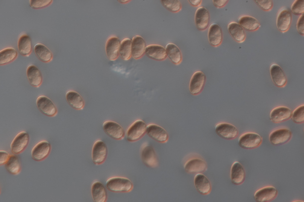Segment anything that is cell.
Listing matches in <instances>:
<instances>
[{
    "mask_svg": "<svg viewBox=\"0 0 304 202\" xmlns=\"http://www.w3.org/2000/svg\"><path fill=\"white\" fill-rule=\"evenodd\" d=\"M119 56L124 61H128L132 58V39L125 38L121 41Z\"/></svg>",
    "mask_w": 304,
    "mask_h": 202,
    "instance_id": "36",
    "label": "cell"
},
{
    "mask_svg": "<svg viewBox=\"0 0 304 202\" xmlns=\"http://www.w3.org/2000/svg\"><path fill=\"white\" fill-rule=\"evenodd\" d=\"M245 31L254 32L261 27L259 20L250 16H242L238 19V22Z\"/></svg>",
    "mask_w": 304,
    "mask_h": 202,
    "instance_id": "32",
    "label": "cell"
},
{
    "mask_svg": "<svg viewBox=\"0 0 304 202\" xmlns=\"http://www.w3.org/2000/svg\"><path fill=\"white\" fill-rule=\"evenodd\" d=\"M66 99L67 103H69L73 109L81 110L84 109L85 106L84 100L79 93L75 91L70 90L66 93Z\"/></svg>",
    "mask_w": 304,
    "mask_h": 202,
    "instance_id": "29",
    "label": "cell"
},
{
    "mask_svg": "<svg viewBox=\"0 0 304 202\" xmlns=\"http://www.w3.org/2000/svg\"><path fill=\"white\" fill-rule=\"evenodd\" d=\"M107 189L116 193H128L133 189L132 181L127 178L114 177L109 178L105 184Z\"/></svg>",
    "mask_w": 304,
    "mask_h": 202,
    "instance_id": "1",
    "label": "cell"
},
{
    "mask_svg": "<svg viewBox=\"0 0 304 202\" xmlns=\"http://www.w3.org/2000/svg\"><path fill=\"white\" fill-rule=\"evenodd\" d=\"M291 119L295 124H303L304 123V104L297 108L292 114Z\"/></svg>",
    "mask_w": 304,
    "mask_h": 202,
    "instance_id": "38",
    "label": "cell"
},
{
    "mask_svg": "<svg viewBox=\"0 0 304 202\" xmlns=\"http://www.w3.org/2000/svg\"><path fill=\"white\" fill-rule=\"evenodd\" d=\"M108 156V147L106 143L102 140H98L93 146L92 159L95 165L104 164Z\"/></svg>",
    "mask_w": 304,
    "mask_h": 202,
    "instance_id": "4",
    "label": "cell"
},
{
    "mask_svg": "<svg viewBox=\"0 0 304 202\" xmlns=\"http://www.w3.org/2000/svg\"><path fill=\"white\" fill-rule=\"evenodd\" d=\"M121 43L120 39L116 36H111L107 40L105 45V52L110 61H114L118 59Z\"/></svg>",
    "mask_w": 304,
    "mask_h": 202,
    "instance_id": "15",
    "label": "cell"
},
{
    "mask_svg": "<svg viewBox=\"0 0 304 202\" xmlns=\"http://www.w3.org/2000/svg\"><path fill=\"white\" fill-rule=\"evenodd\" d=\"M190 5L192 7H197L202 3V0H188Z\"/></svg>",
    "mask_w": 304,
    "mask_h": 202,
    "instance_id": "45",
    "label": "cell"
},
{
    "mask_svg": "<svg viewBox=\"0 0 304 202\" xmlns=\"http://www.w3.org/2000/svg\"><path fill=\"white\" fill-rule=\"evenodd\" d=\"M292 20V12L286 8H283L279 11L276 19L277 29L282 33H286L289 30Z\"/></svg>",
    "mask_w": 304,
    "mask_h": 202,
    "instance_id": "13",
    "label": "cell"
},
{
    "mask_svg": "<svg viewBox=\"0 0 304 202\" xmlns=\"http://www.w3.org/2000/svg\"><path fill=\"white\" fill-rule=\"evenodd\" d=\"M263 142V137L255 133H245L239 137L238 144L245 149H253L259 147Z\"/></svg>",
    "mask_w": 304,
    "mask_h": 202,
    "instance_id": "3",
    "label": "cell"
},
{
    "mask_svg": "<svg viewBox=\"0 0 304 202\" xmlns=\"http://www.w3.org/2000/svg\"><path fill=\"white\" fill-rule=\"evenodd\" d=\"M215 133L218 136L227 140L234 139L239 135L237 128L229 123H219L215 127Z\"/></svg>",
    "mask_w": 304,
    "mask_h": 202,
    "instance_id": "9",
    "label": "cell"
},
{
    "mask_svg": "<svg viewBox=\"0 0 304 202\" xmlns=\"http://www.w3.org/2000/svg\"><path fill=\"white\" fill-rule=\"evenodd\" d=\"M245 171L240 163L236 162L230 169V180L235 185H241L245 180Z\"/></svg>",
    "mask_w": 304,
    "mask_h": 202,
    "instance_id": "24",
    "label": "cell"
},
{
    "mask_svg": "<svg viewBox=\"0 0 304 202\" xmlns=\"http://www.w3.org/2000/svg\"><path fill=\"white\" fill-rule=\"evenodd\" d=\"M34 50L35 55L41 62L49 63L53 60V54L52 52L43 44H36Z\"/></svg>",
    "mask_w": 304,
    "mask_h": 202,
    "instance_id": "31",
    "label": "cell"
},
{
    "mask_svg": "<svg viewBox=\"0 0 304 202\" xmlns=\"http://www.w3.org/2000/svg\"><path fill=\"white\" fill-rule=\"evenodd\" d=\"M165 48L168 57L171 62L175 65H180L183 61V55L178 46L173 43H169Z\"/></svg>",
    "mask_w": 304,
    "mask_h": 202,
    "instance_id": "33",
    "label": "cell"
},
{
    "mask_svg": "<svg viewBox=\"0 0 304 202\" xmlns=\"http://www.w3.org/2000/svg\"><path fill=\"white\" fill-rule=\"evenodd\" d=\"M4 166L7 172L11 174L17 175L21 171V163L17 155H10L9 159Z\"/></svg>",
    "mask_w": 304,
    "mask_h": 202,
    "instance_id": "35",
    "label": "cell"
},
{
    "mask_svg": "<svg viewBox=\"0 0 304 202\" xmlns=\"http://www.w3.org/2000/svg\"><path fill=\"white\" fill-rule=\"evenodd\" d=\"M131 1H132V0H118V1L119 2V3L122 4L128 3V2H130Z\"/></svg>",
    "mask_w": 304,
    "mask_h": 202,
    "instance_id": "46",
    "label": "cell"
},
{
    "mask_svg": "<svg viewBox=\"0 0 304 202\" xmlns=\"http://www.w3.org/2000/svg\"><path fill=\"white\" fill-rule=\"evenodd\" d=\"M146 55L152 60L157 61H163L168 58L166 48L162 45L157 44H151L146 48Z\"/></svg>",
    "mask_w": 304,
    "mask_h": 202,
    "instance_id": "20",
    "label": "cell"
},
{
    "mask_svg": "<svg viewBox=\"0 0 304 202\" xmlns=\"http://www.w3.org/2000/svg\"><path fill=\"white\" fill-rule=\"evenodd\" d=\"M292 133L290 130L286 128L279 129L274 131L270 134V142L274 146L285 144L292 138Z\"/></svg>",
    "mask_w": 304,
    "mask_h": 202,
    "instance_id": "12",
    "label": "cell"
},
{
    "mask_svg": "<svg viewBox=\"0 0 304 202\" xmlns=\"http://www.w3.org/2000/svg\"><path fill=\"white\" fill-rule=\"evenodd\" d=\"M107 190L106 186H105L100 181H95L91 187V193L93 201L106 202L108 200Z\"/></svg>",
    "mask_w": 304,
    "mask_h": 202,
    "instance_id": "27",
    "label": "cell"
},
{
    "mask_svg": "<svg viewBox=\"0 0 304 202\" xmlns=\"http://www.w3.org/2000/svg\"><path fill=\"white\" fill-rule=\"evenodd\" d=\"M207 168V163L200 158H194L190 160L184 166V169L189 174L202 173Z\"/></svg>",
    "mask_w": 304,
    "mask_h": 202,
    "instance_id": "22",
    "label": "cell"
},
{
    "mask_svg": "<svg viewBox=\"0 0 304 202\" xmlns=\"http://www.w3.org/2000/svg\"></svg>",
    "mask_w": 304,
    "mask_h": 202,
    "instance_id": "47",
    "label": "cell"
},
{
    "mask_svg": "<svg viewBox=\"0 0 304 202\" xmlns=\"http://www.w3.org/2000/svg\"><path fill=\"white\" fill-rule=\"evenodd\" d=\"M147 127L148 125L143 120H137L128 128L125 134V138L130 142L138 141L145 135Z\"/></svg>",
    "mask_w": 304,
    "mask_h": 202,
    "instance_id": "2",
    "label": "cell"
},
{
    "mask_svg": "<svg viewBox=\"0 0 304 202\" xmlns=\"http://www.w3.org/2000/svg\"><path fill=\"white\" fill-rule=\"evenodd\" d=\"M270 74L273 83L277 87L283 88L286 86L288 79L281 67L273 64L270 68Z\"/></svg>",
    "mask_w": 304,
    "mask_h": 202,
    "instance_id": "19",
    "label": "cell"
},
{
    "mask_svg": "<svg viewBox=\"0 0 304 202\" xmlns=\"http://www.w3.org/2000/svg\"><path fill=\"white\" fill-rule=\"evenodd\" d=\"M146 134L156 142L159 143H166L169 139V135L164 128L156 124L148 125Z\"/></svg>",
    "mask_w": 304,
    "mask_h": 202,
    "instance_id": "16",
    "label": "cell"
},
{
    "mask_svg": "<svg viewBox=\"0 0 304 202\" xmlns=\"http://www.w3.org/2000/svg\"><path fill=\"white\" fill-rule=\"evenodd\" d=\"M146 43L142 36H134L132 39V58L134 60L142 58L146 54Z\"/></svg>",
    "mask_w": 304,
    "mask_h": 202,
    "instance_id": "25",
    "label": "cell"
},
{
    "mask_svg": "<svg viewBox=\"0 0 304 202\" xmlns=\"http://www.w3.org/2000/svg\"><path fill=\"white\" fill-rule=\"evenodd\" d=\"M228 31L236 42L242 43L246 39V34L242 26L237 22H232L228 25Z\"/></svg>",
    "mask_w": 304,
    "mask_h": 202,
    "instance_id": "28",
    "label": "cell"
},
{
    "mask_svg": "<svg viewBox=\"0 0 304 202\" xmlns=\"http://www.w3.org/2000/svg\"><path fill=\"white\" fill-rule=\"evenodd\" d=\"M103 130L108 136L113 139L120 140L125 136V132L120 125L115 122L108 121L104 123Z\"/></svg>",
    "mask_w": 304,
    "mask_h": 202,
    "instance_id": "7",
    "label": "cell"
},
{
    "mask_svg": "<svg viewBox=\"0 0 304 202\" xmlns=\"http://www.w3.org/2000/svg\"><path fill=\"white\" fill-rule=\"evenodd\" d=\"M206 82V76L202 71L194 73L190 81L189 91L192 96H197L202 92Z\"/></svg>",
    "mask_w": 304,
    "mask_h": 202,
    "instance_id": "6",
    "label": "cell"
},
{
    "mask_svg": "<svg viewBox=\"0 0 304 202\" xmlns=\"http://www.w3.org/2000/svg\"><path fill=\"white\" fill-rule=\"evenodd\" d=\"M10 157V155L7 151H0V166L5 165L9 159Z\"/></svg>",
    "mask_w": 304,
    "mask_h": 202,
    "instance_id": "43",
    "label": "cell"
},
{
    "mask_svg": "<svg viewBox=\"0 0 304 202\" xmlns=\"http://www.w3.org/2000/svg\"><path fill=\"white\" fill-rule=\"evenodd\" d=\"M37 106L38 110L43 115L48 116L54 117L57 115L58 110L51 100L45 96L38 97L37 99Z\"/></svg>",
    "mask_w": 304,
    "mask_h": 202,
    "instance_id": "5",
    "label": "cell"
},
{
    "mask_svg": "<svg viewBox=\"0 0 304 202\" xmlns=\"http://www.w3.org/2000/svg\"><path fill=\"white\" fill-rule=\"evenodd\" d=\"M278 195V191L273 186H267L260 189L255 193L254 197L257 202H270Z\"/></svg>",
    "mask_w": 304,
    "mask_h": 202,
    "instance_id": "18",
    "label": "cell"
},
{
    "mask_svg": "<svg viewBox=\"0 0 304 202\" xmlns=\"http://www.w3.org/2000/svg\"><path fill=\"white\" fill-rule=\"evenodd\" d=\"M18 57V52L13 48H7L0 51V66H5L13 62Z\"/></svg>",
    "mask_w": 304,
    "mask_h": 202,
    "instance_id": "34",
    "label": "cell"
},
{
    "mask_svg": "<svg viewBox=\"0 0 304 202\" xmlns=\"http://www.w3.org/2000/svg\"><path fill=\"white\" fill-rule=\"evenodd\" d=\"M291 11L295 16H301L304 13V0H295L292 4Z\"/></svg>",
    "mask_w": 304,
    "mask_h": 202,
    "instance_id": "40",
    "label": "cell"
},
{
    "mask_svg": "<svg viewBox=\"0 0 304 202\" xmlns=\"http://www.w3.org/2000/svg\"><path fill=\"white\" fill-rule=\"evenodd\" d=\"M229 0H212L214 6L218 8H222L225 6Z\"/></svg>",
    "mask_w": 304,
    "mask_h": 202,
    "instance_id": "44",
    "label": "cell"
},
{
    "mask_svg": "<svg viewBox=\"0 0 304 202\" xmlns=\"http://www.w3.org/2000/svg\"><path fill=\"white\" fill-rule=\"evenodd\" d=\"M256 4L265 11H269L272 10L273 7V0H254Z\"/></svg>",
    "mask_w": 304,
    "mask_h": 202,
    "instance_id": "41",
    "label": "cell"
},
{
    "mask_svg": "<svg viewBox=\"0 0 304 202\" xmlns=\"http://www.w3.org/2000/svg\"><path fill=\"white\" fill-rule=\"evenodd\" d=\"M297 30L301 36H304V13L301 15L297 23Z\"/></svg>",
    "mask_w": 304,
    "mask_h": 202,
    "instance_id": "42",
    "label": "cell"
},
{
    "mask_svg": "<svg viewBox=\"0 0 304 202\" xmlns=\"http://www.w3.org/2000/svg\"><path fill=\"white\" fill-rule=\"evenodd\" d=\"M195 189L200 194L202 195H209L212 191V184L208 178L202 173L195 175L194 179Z\"/></svg>",
    "mask_w": 304,
    "mask_h": 202,
    "instance_id": "23",
    "label": "cell"
},
{
    "mask_svg": "<svg viewBox=\"0 0 304 202\" xmlns=\"http://www.w3.org/2000/svg\"><path fill=\"white\" fill-rule=\"evenodd\" d=\"M26 75H27L29 83L32 87L38 88L41 86L43 76L41 72L37 66H29L26 70Z\"/></svg>",
    "mask_w": 304,
    "mask_h": 202,
    "instance_id": "26",
    "label": "cell"
},
{
    "mask_svg": "<svg viewBox=\"0 0 304 202\" xmlns=\"http://www.w3.org/2000/svg\"><path fill=\"white\" fill-rule=\"evenodd\" d=\"M162 5L171 13H177L182 10L183 5L180 0H160Z\"/></svg>",
    "mask_w": 304,
    "mask_h": 202,
    "instance_id": "37",
    "label": "cell"
},
{
    "mask_svg": "<svg viewBox=\"0 0 304 202\" xmlns=\"http://www.w3.org/2000/svg\"><path fill=\"white\" fill-rule=\"evenodd\" d=\"M210 16L208 10L204 7H200L195 11L194 21L198 30L206 31L209 28Z\"/></svg>",
    "mask_w": 304,
    "mask_h": 202,
    "instance_id": "17",
    "label": "cell"
},
{
    "mask_svg": "<svg viewBox=\"0 0 304 202\" xmlns=\"http://www.w3.org/2000/svg\"><path fill=\"white\" fill-rule=\"evenodd\" d=\"M52 1L53 0H30L29 4L33 9H42L50 5Z\"/></svg>",
    "mask_w": 304,
    "mask_h": 202,
    "instance_id": "39",
    "label": "cell"
},
{
    "mask_svg": "<svg viewBox=\"0 0 304 202\" xmlns=\"http://www.w3.org/2000/svg\"><path fill=\"white\" fill-rule=\"evenodd\" d=\"M141 159L143 164L148 168H154L159 166V161L154 149L150 145L143 146L141 151Z\"/></svg>",
    "mask_w": 304,
    "mask_h": 202,
    "instance_id": "11",
    "label": "cell"
},
{
    "mask_svg": "<svg viewBox=\"0 0 304 202\" xmlns=\"http://www.w3.org/2000/svg\"><path fill=\"white\" fill-rule=\"evenodd\" d=\"M51 143L46 140H42L35 145L31 152L32 159L35 162H40L49 156L51 151Z\"/></svg>",
    "mask_w": 304,
    "mask_h": 202,
    "instance_id": "8",
    "label": "cell"
},
{
    "mask_svg": "<svg viewBox=\"0 0 304 202\" xmlns=\"http://www.w3.org/2000/svg\"><path fill=\"white\" fill-rule=\"evenodd\" d=\"M210 45L213 47H218L223 42V32L220 26L213 23L209 26L207 34Z\"/></svg>",
    "mask_w": 304,
    "mask_h": 202,
    "instance_id": "21",
    "label": "cell"
},
{
    "mask_svg": "<svg viewBox=\"0 0 304 202\" xmlns=\"http://www.w3.org/2000/svg\"><path fill=\"white\" fill-rule=\"evenodd\" d=\"M17 48H18L19 54L23 57H28L30 56L33 50L32 39L28 34H22L19 37L18 43H17Z\"/></svg>",
    "mask_w": 304,
    "mask_h": 202,
    "instance_id": "30",
    "label": "cell"
},
{
    "mask_svg": "<svg viewBox=\"0 0 304 202\" xmlns=\"http://www.w3.org/2000/svg\"><path fill=\"white\" fill-rule=\"evenodd\" d=\"M30 141V136L26 132H21L17 135L11 143L10 149L12 153L19 155L24 151Z\"/></svg>",
    "mask_w": 304,
    "mask_h": 202,
    "instance_id": "10",
    "label": "cell"
},
{
    "mask_svg": "<svg viewBox=\"0 0 304 202\" xmlns=\"http://www.w3.org/2000/svg\"><path fill=\"white\" fill-rule=\"evenodd\" d=\"M292 112L290 108L279 106L274 108L270 114V119L274 124H281L292 118Z\"/></svg>",
    "mask_w": 304,
    "mask_h": 202,
    "instance_id": "14",
    "label": "cell"
}]
</instances>
